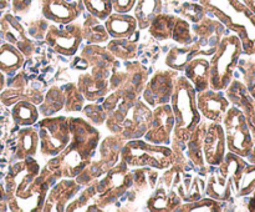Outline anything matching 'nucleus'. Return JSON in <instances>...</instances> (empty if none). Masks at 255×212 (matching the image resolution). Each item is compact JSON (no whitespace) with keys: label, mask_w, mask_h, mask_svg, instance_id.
I'll return each instance as SVG.
<instances>
[{"label":"nucleus","mask_w":255,"mask_h":212,"mask_svg":"<svg viewBox=\"0 0 255 212\" xmlns=\"http://www.w3.org/2000/svg\"><path fill=\"white\" fill-rule=\"evenodd\" d=\"M139 96L134 90L120 86L107 94L102 105L107 129L126 141L143 137L151 122L152 110Z\"/></svg>","instance_id":"nucleus-1"},{"label":"nucleus","mask_w":255,"mask_h":212,"mask_svg":"<svg viewBox=\"0 0 255 212\" xmlns=\"http://www.w3.org/2000/svg\"><path fill=\"white\" fill-rule=\"evenodd\" d=\"M71 140L57 156L46 162V167L57 179H75L94 159L100 142L96 127L82 117H70Z\"/></svg>","instance_id":"nucleus-2"},{"label":"nucleus","mask_w":255,"mask_h":212,"mask_svg":"<svg viewBox=\"0 0 255 212\" xmlns=\"http://www.w3.org/2000/svg\"><path fill=\"white\" fill-rule=\"evenodd\" d=\"M211 16L238 35L243 54L255 55V14L241 0H197Z\"/></svg>","instance_id":"nucleus-3"},{"label":"nucleus","mask_w":255,"mask_h":212,"mask_svg":"<svg viewBox=\"0 0 255 212\" xmlns=\"http://www.w3.org/2000/svg\"><path fill=\"white\" fill-rule=\"evenodd\" d=\"M81 56L86 60L89 67H92V71L80 75L77 89L85 100L99 101L110 92V76L117 59L109 50L97 46V44H90L85 47Z\"/></svg>","instance_id":"nucleus-4"},{"label":"nucleus","mask_w":255,"mask_h":212,"mask_svg":"<svg viewBox=\"0 0 255 212\" xmlns=\"http://www.w3.org/2000/svg\"><path fill=\"white\" fill-rule=\"evenodd\" d=\"M174 116L173 141L186 144L192 131L202 121V115L197 107V91L184 75H177L169 102Z\"/></svg>","instance_id":"nucleus-5"},{"label":"nucleus","mask_w":255,"mask_h":212,"mask_svg":"<svg viewBox=\"0 0 255 212\" xmlns=\"http://www.w3.org/2000/svg\"><path fill=\"white\" fill-rule=\"evenodd\" d=\"M243 55V45L238 35L234 32L222 37L218 47L211 56V80L209 87L224 91L234 77V71Z\"/></svg>","instance_id":"nucleus-6"},{"label":"nucleus","mask_w":255,"mask_h":212,"mask_svg":"<svg viewBox=\"0 0 255 212\" xmlns=\"http://www.w3.org/2000/svg\"><path fill=\"white\" fill-rule=\"evenodd\" d=\"M176 151L167 145H156L141 139L127 140L121 150V160L129 169L152 167L167 170L176 161Z\"/></svg>","instance_id":"nucleus-7"},{"label":"nucleus","mask_w":255,"mask_h":212,"mask_svg":"<svg viewBox=\"0 0 255 212\" xmlns=\"http://www.w3.org/2000/svg\"><path fill=\"white\" fill-rule=\"evenodd\" d=\"M222 125L226 135L227 150L247 159L251 155L255 142L249 122L243 111L234 105H231L222 120Z\"/></svg>","instance_id":"nucleus-8"},{"label":"nucleus","mask_w":255,"mask_h":212,"mask_svg":"<svg viewBox=\"0 0 255 212\" xmlns=\"http://www.w3.org/2000/svg\"><path fill=\"white\" fill-rule=\"evenodd\" d=\"M36 124L40 154L47 159L57 156L71 140L70 117L47 116Z\"/></svg>","instance_id":"nucleus-9"},{"label":"nucleus","mask_w":255,"mask_h":212,"mask_svg":"<svg viewBox=\"0 0 255 212\" xmlns=\"http://www.w3.org/2000/svg\"><path fill=\"white\" fill-rule=\"evenodd\" d=\"M133 176L129 166L120 159L112 169L106 172L104 177L96 182V205L99 210H104L109 205L114 204L121 196L127 194L131 189Z\"/></svg>","instance_id":"nucleus-10"},{"label":"nucleus","mask_w":255,"mask_h":212,"mask_svg":"<svg viewBox=\"0 0 255 212\" xmlns=\"http://www.w3.org/2000/svg\"><path fill=\"white\" fill-rule=\"evenodd\" d=\"M126 140L120 135H111L101 142L99 149L100 159L89 165L84 171L75 177L80 186L91 184L94 180L104 176L110 169L115 166L121 159V150Z\"/></svg>","instance_id":"nucleus-11"},{"label":"nucleus","mask_w":255,"mask_h":212,"mask_svg":"<svg viewBox=\"0 0 255 212\" xmlns=\"http://www.w3.org/2000/svg\"><path fill=\"white\" fill-rule=\"evenodd\" d=\"M82 37L81 25L75 21L69 24H50L45 32V41L55 52L64 56H74L79 51Z\"/></svg>","instance_id":"nucleus-12"},{"label":"nucleus","mask_w":255,"mask_h":212,"mask_svg":"<svg viewBox=\"0 0 255 212\" xmlns=\"http://www.w3.org/2000/svg\"><path fill=\"white\" fill-rule=\"evenodd\" d=\"M194 41L198 45L199 56H212L228 29L216 17L207 15L192 26Z\"/></svg>","instance_id":"nucleus-13"},{"label":"nucleus","mask_w":255,"mask_h":212,"mask_svg":"<svg viewBox=\"0 0 255 212\" xmlns=\"http://www.w3.org/2000/svg\"><path fill=\"white\" fill-rule=\"evenodd\" d=\"M176 76L177 71L172 69L158 70L154 72L153 76L147 80L146 86L141 94V99L153 109L158 105L169 104Z\"/></svg>","instance_id":"nucleus-14"},{"label":"nucleus","mask_w":255,"mask_h":212,"mask_svg":"<svg viewBox=\"0 0 255 212\" xmlns=\"http://www.w3.org/2000/svg\"><path fill=\"white\" fill-rule=\"evenodd\" d=\"M174 127V116L169 104L158 105L152 110V119L143 137L146 141L156 145H167L172 142Z\"/></svg>","instance_id":"nucleus-15"},{"label":"nucleus","mask_w":255,"mask_h":212,"mask_svg":"<svg viewBox=\"0 0 255 212\" xmlns=\"http://www.w3.org/2000/svg\"><path fill=\"white\" fill-rule=\"evenodd\" d=\"M0 37L2 41L16 46L26 57L31 56L35 50L34 42L27 36L26 29L17 20L16 15L10 11L0 17Z\"/></svg>","instance_id":"nucleus-16"},{"label":"nucleus","mask_w":255,"mask_h":212,"mask_svg":"<svg viewBox=\"0 0 255 212\" xmlns=\"http://www.w3.org/2000/svg\"><path fill=\"white\" fill-rule=\"evenodd\" d=\"M227 154V142L222 122L209 121L203 139V156L207 165L218 167Z\"/></svg>","instance_id":"nucleus-17"},{"label":"nucleus","mask_w":255,"mask_h":212,"mask_svg":"<svg viewBox=\"0 0 255 212\" xmlns=\"http://www.w3.org/2000/svg\"><path fill=\"white\" fill-rule=\"evenodd\" d=\"M84 9L82 0H44L41 2V14L44 19L55 24L76 21Z\"/></svg>","instance_id":"nucleus-18"},{"label":"nucleus","mask_w":255,"mask_h":212,"mask_svg":"<svg viewBox=\"0 0 255 212\" xmlns=\"http://www.w3.org/2000/svg\"><path fill=\"white\" fill-rule=\"evenodd\" d=\"M231 105V101L223 91L209 87L203 91L197 92V107L202 117L208 121L222 122Z\"/></svg>","instance_id":"nucleus-19"},{"label":"nucleus","mask_w":255,"mask_h":212,"mask_svg":"<svg viewBox=\"0 0 255 212\" xmlns=\"http://www.w3.org/2000/svg\"><path fill=\"white\" fill-rule=\"evenodd\" d=\"M80 187L75 179H61L46 195L42 211H65L67 205L76 197Z\"/></svg>","instance_id":"nucleus-20"},{"label":"nucleus","mask_w":255,"mask_h":212,"mask_svg":"<svg viewBox=\"0 0 255 212\" xmlns=\"http://www.w3.org/2000/svg\"><path fill=\"white\" fill-rule=\"evenodd\" d=\"M22 75H16L14 79V82L10 84L9 86H5V89L0 92V104L4 106H12L15 102L21 101V100H27L34 104H41L44 100V96L40 91L30 86Z\"/></svg>","instance_id":"nucleus-21"},{"label":"nucleus","mask_w":255,"mask_h":212,"mask_svg":"<svg viewBox=\"0 0 255 212\" xmlns=\"http://www.w3.org/2000/svg\"><path fill=\"white\" fill-rule=\"evenodd\" d=\"M224 91H227L226 95L231 104H233L234 106L243 111L247 120H248L249 126L255 127V100L249 94L246 85L239 80L233 79Z\"/></svg>","instance_id":"nucleus-22"},{"label":"nucleus","mask_w":255,"mask_h":212,"mask_svg":"<svg viewBox=\"0 0 255 212\" xmlns=\"http://www.w3.org/2000/svg\"><path fill=\"white\" fill-rule=\"evenodd\" d=\"M111 39L132 37L137 32V20L129 12H116L112 14L104 21Z\"/></svg>","instance_id":"nucleus-23"},{"label":"nucleus","mask_w":255,"mask_h":212,"mask_svg":"<svg viewBox=\"0 0 255 212\" xmlns=\"http://www.w3.org/2000/svg\"><path fill=\"white\" fill-rule=\"evenodd\" d=\"M184 76L189 80L197 92L209 89L211 80V65L206 56H197L186 65Z\"/></svg>","instance_id":"nucleus-24"},{"label":"nucleus","mask_w":255,"mask_h":212,"mask_svg":"<svg viewBox=\"0 0 255 212\" xmlns=\"http://www.w3.org/2000/svg\"><path fill=\"white\" fill-rule=\"evenodd\" d=\"M181 197L174 190H167L164 186L157 187L146 202L147 210L152 212L176 211L182 205Z\"/></svg>","instance_id":"nucleus-25"},{"label":"nucleus","mask_w":255,"mask_h":212,"mask_svg":"<svg viewBox=\"0 0 255 212\" xmlns=\"http://www.w3.org/2000/svg\"><path fill=\"white\" fill-rule=\"evenodd\" d=\"M247 161L244 157L239 156V155L234 154V152L228 151L224 156V160L222 164L218 166L219 174L226 179L231 180L233 182L234 195L238 196L239 186H241L242 175H243L244 169L247 166Z\"/></svg>","instance_id":"nucleus-26"},{"label":"nucleus","mask_w":255,"mask_h":212,"mask_svg":"<svg viewBox=\"0 0 255 212\" xmlns=\"http://www.w3.org/2000/svg\"><path fill=\"white\" fill-rule=\"evenodd\" d=\"M39 150V132L37 127L22 126L16 135V147L15 157L17 160H24L27 157H34Z\"/></svg>","instance_id":"nucleus-27"},{"label":"nucleus","mask_w":255,"mask_h":212,"mask_svg":"<svg viewBox=\"0 0 255 212\" xmlns=\"http://www.w3.org/2000/svg\"><path fill=\"white\" fill-rule=\"evenodd\" d=\"M199 56V49L196 41L188 45H181V46H173L167 52L164 64L168 69L176 70L182 72L186 67V65L194 57Z\"/></svg>","instance_id":"nucleus-28"},{"label":"nucleus","mask_w":255,"mask_h":212,"mask_svg":"<svg viewBox=\"0 0 255 212\" xmlns=\"http://www.w3.org/2000/svg\"><path fill=\"white\" fill-rule=\"evenodd\" d=\"M173 190L183 202H193L204 196L206 181L198 176L192 177L191 175L183 174Z\"/></svg>","instance_id":"nucleus-29"},{"label":"nucleus","mask_w":255,"mask_h":212,"mask_svg":"<svg viewBox=\"0 0 255 212\" xmlns=\"http://www.w3.org/2000/svg\"><path fill=\"white\" fill-rule=\"evenodd\" d=\"M132 11L138 30H146L152 20L163 11V0H137Z\"/></svg>","instance_id":"nucleus-30"},{"label":"nucleus","mask_w":255,"mask_h":212,"mask_svg":"<svg viewBox=\"0 0 255 212\" xmlns=\"http://www.w3.org/2000/svg\"><path fill=\"white\" fill-rule=\"evenodd\" d=\"M25 56L16 46L2 42L0 45V71L5 75H12L19 71L25 64Z\"/></svg>","instance_id":"nucleus-31"},{"label":"nucleus","mask_w":255,"mask_h":212,"mask_svg":"<svg viewBox=\"0 0 255 212\" xmlns=\"http://www.w3.org/2000/svg\"><path fill=\"white\" fill-rule=\"evenodd\" d=\"M207 122L201 121L197 125L196 129L192 131L191 136L186 141L187 145V157L191 160L192 164L197 167L206 166L203 156V139L206 134Z\"/></svg>","instance_id":"nucleus-32"},{"label":"nucleus","mask_w":255,"mask_h":212,"mask_svg":"<svg viewBox=\"0 0 255 212\" xmlns=\"http://www.w3.org/2000/svg\"><path fill=\"white\" fill-rule=\"evenodd\" d=\"M233 194V182H232L231 180L222 176V175L219 174V171L209 176L208 181H207L206 184L204 196L212 197V199L222 202L228 201Z\"/></svg>","instance_id":"nucleus-33"},{"label":"nucleus","mask_w":255,"mask_h":212,"mask_svg":"<svg viewBox=\"0 0 255 212\" xmlns=\"http://www.w3.org/2000/svg\"><path fill=\"white\" fill-rule=\"evenodd\" d=\"M81 29L82 37L84 40H86L87 44H104V42L109 41L110 35L104 21L89 12L85 17L84 24L81 25Z\"/></svg>","instance_id":"nucleus-34"},{"label":"nucleus","mask_w":255,"mask_h":212,"mask_svg":"<svg viewBox=\"0 0 255 212\" xmlns=\"http://www.w3.org/2000/svg\"><path fill=\"white\" fill-rule=\"evenodd\" d=\"M40 112L36 104L27 100H21L12 105L11 119L17 126H31L39 121Z\"/></svg>","instance_id":"nucleus-35"},{"label":"nucleus","mask_w":255,"mask_h":212,"mask_svg":"<svg viewBox=\"0 0 255 212\" xmlns=\"http://www.w3.org/2000/svg\"><path fill=\"white\" fill-rule=\"evenodd\" d=\"M137 39L132 37H121V39H112L107 41L106 49L114 55L116 59L125 60V61H131L136 59L137 52H138V44Z\"/></svg>","instance_id":"nucleus-36"},{"label":"nucleus","mask_w":255,"mask_h":212,"mask_svg":"<svg viewBox=\"0 0 255 212\" xmlns=\"http://www.w3.org/2000/svg\"><path fill=\"white\" fill-rule=\"evenodd\" d=\"M176 20L177 15L167 14V12L162 11L161 14H158L152 20L147 30L153 39L159 40V41L172 39V32H173Z\"/></svg>","instance_id":"nucleus-37"},{"label":"nucleus","mask_w":255,"mask_h":212,"mask_svg":"<svg viewBox=\"0 0 255 212\" xmlns=\"http://www.w3.org/2000/svg\"><path fill=\"white\" fill-rule=\"evenodd\" d=\"M40 115L47 117L52 116V115L56 114L57 111L64 109L65 105V96L64 91H62V87L57 86H51L47 92L45 94L44 100L41 101V104H39Z\"/></svg>","instance_id":"nucleus-38"},{"label":"nucleus","mask_w":255,"mask_h":212,"mask_svg":"<svg viewBox=\"0 0 255 212\" xmlns=\"http://www.w3.org/2000/svg\"><path fill=\"white\" fill-rule=\"evenodd\" d=\"M176 14L178 16L183 17L187 21L192 22V24H196V22L201 21L203 17H206L208 15L206 7L198 1H184L181 5L174 9Z\"/></svg>","instance_id":"nucleus-39"},{"label":"nucleus","mask_w":255,"mask_h":212,"mask_svg":"<svg viewBox=\"0 0 255 212\" xmlns=\"http://www.w3.org/2000/svg\"><path fill=\"white\" fill-rule=\"evenodd\" d=\"M65 96V105L64 109L67 112H77L81 111L85 106V97L80 92L76 85L67 84L62 87Z\"/></svg>","instance_id":"nucleus-40"},{"label":"nucleus","mask_w":255,"mask_h":212,"mask_svg":"<svg viewBox=\"0 0 255 212\" xmlns=\"http://www.w3.org/2000/svg\"><path fill=\"white\" fill-rule=\"evenodd\" d=\"M177 212H194V211H209L217 212L222 211L221 201L212 199V197H202L193 202H182L181 206L176 210Z\"/></svg>","instance_id":"nucleus-41"},{"label":"nucleus","mask_w":255,"mask_h":212,"mask_svg":"<svg viewBox=\"0 0 255 212\" xmlns=\"http://www.w3.org/2000/svg\"><path fill=\"white\" fill-rule=\"evenodd\" d=\"M82 2L89 14L102 21H105L114 11L111 0H82Z\"/></svg>","instance_id":"nucleus-42"},{"label":"nucleus","mask_w":255,"mask_h":212,"mask_svg":"<svg viewBox=\"0 0 255 212\" xmlns=\"http://www.w3.org/2000/svg\"><path fill=\"white\" fill-rule=\"evenodd\" d=\"M172 39L179 45H188L194 41L192 26L189 21L181 16H177L176 24H174L173 32H172Z\"/></svg>","instance_id":"nucleus-43"},{"label":"nucleus","mask_w":255,"mask_h":212,"mask_svg":"<svg viewBox=\"0 0 255 212\" xmlns=\"http://www.w3.org/2000/svg\"><path fill=\"white\" fill-rule=\"evenodd\" d=\"M255 190V164L247 165L242 175L238 196H248Z\"/></svg>","instance_id":"nucleus-44"},{"label":"nucleus","mask_w":255,"mask_h":212,"mask_svg":"<svg viewBox=\"0 0 255 212\" xmlns=\"http://www.w3.org/2000/svg\"><path fill=\"white\" fill-rule=\"evenodd\" d=\"M81 111L84 112V116L86 117V119H89L92 124L102 125L105 121H106L107 115L102 105H97V104L85 105L84 109H82Z\"/></svg>","instance_id":"nucleus-45"},{"label":"nucleus","mask_w":255,"mask_h":212,"mask_svg":"<svg viewBox=\"0 0 255 212\" xmlns=\"http://www.w3.org/2000/svg\"><path fill=\"white\" fill-rule=\"evenodd\" d=\"M95 197H96V184H91L76 200L74 199L75 201L70 202V204L67 205L69 207H66L65 211H76V210H81L82 207L86 206L87 201L95 199Z\"/></svg>","instance_id":"nucleus-46"},{"label":"nucleus","mask_w":255,"mask_h":212,"mask_svg":"<svg viewBox=\"0 0 255 212\" xmlns=\"http://www.w3.org/2000/svg\"><path fill=\"white\" fill-rule=\"evenodd\" d=\"M241 65L244 66V85L255 100V61H242Z\"/></svg>","instance_id":"nucleus-47"},{"label":"nucleus","mask_w":255,"mask_h":212,"mask_svg":"<svg viewBox=\"0 0 255 212\" xmlns=\"http://www.w3.org/2000/svg\"><path fill=\"white\" fill-rule=\"evenodd\" d=\"M32 0H11V7L12 14L16 16H24L29 12L30 7H31Z\"/></svg>","instance_id":"nucleus-48"},{"label":"nucleus","mask_w":255,"mask_h":212,"mask_svg":"<svg viewBox=\"0 0 255 212\" xmlns=\"http://www.w3.org/2000/svg\"><path fill=\"white\" fill-rule=\"evenodd\" d=\"M136 1L137 0H111L114 11L116 12H131Z\"/></svg>","instance_id":"nucleus-49"},{"label":"nucleus","mask_w":255,"mask_h":212,"mask_svg":"<svg viewBox=\"0 0 255 212\" xmlns=\"http://www.w3.org/2000/svg\"><path fill=\"white\" fill-rule=\"evenodd\" d=\"M9 211L7 207V194L5 190L4 182H0V212Z\"/></svg>","instance_id":"nucleus-50"},{"label":"nucleus","mask_w":255,"mask_h":212,"mask_svg":"<svg viewBox=\"0 0 255 212\" xmlns=\"http://www.w3.org/2000/svg\"><path fill=\"white\" fill-rule=\"evenodd\" d=\"M11 5V0H0V17L9 10Z\"/></svg>","instance_id":"nucleus-51"},{"label":"nucleus","mask_w":255,"mask_h":212,"mask_svg":"<svg viewBox=\"0 0 255 212\" xmlns=\"http://www.w3.org/2000/svg\"><path fill=\"white\" fill-rule=\"evenodd\" d=\"M246 6H248L249 9L255 14V0H241Z\"/></svg>","instance_id":"nucleus-52"},{"label":"nucleus","mask_w":255,"mask_h":212,"mask_svg":"<svg viewBox=\"0 0 255 212\" xmlns=\"http://www.w3.org/2000/svg\"><path fill=\"white\" fill-rule=\"evenodd\" d=\"M248 210L249 211H253L255 212V190L253 192H252V199L251 201H249V205H248Z\"/></svg>","instance_id":"nucleus-53"},{"label":"nucleus","mask_w":255,"mask_h":212,"mask_svg":"<svg viewBox=\"0 0 255 212\" xmlns=\"http://www.w3.org/2000/svg\"><path fill=\"white\" fill-rule=\"evenodd\" d=\"M5 86H6V77H5V74L0 71V92L5 89Z\"/></svg>","instance_id":"nucleus-54"},{"label":"nucleus","mask_w":255,"mask_h":212,"mask_svg":"<svg viewBox=\"0 0 255 212\" xmlns=\"http://www.w3.org/2000/svg\"><path fill=\"white\" fill-rule=\"evenodd\" d=\"M35 1H37V2H40V4H41V2L44 1V0H35Z\"/></svg>","instance_id":"nucleus-55"},{"label":"nucleus","mask_w":255,"mask_h":212,"mask_svg":"<svg viewBox=\"0 0 255 212\" xmlns=\"http://www.w3.org/2000/svg\"><path fill=\"white\" fill-rule=\"evenodd\" d=\"M2 42H4V41H2V39H1V37H0V45H1Z\"/></svg>","instance_id":"nucleus-56"},{"label":"nucleus","mask_w":255,"mask_h":212,"mask_svg":"<svg viewBox=\"0 0 255 212\" xmlns=\"http://www.w3.org/2000/svg\"><path fill=\"white\" fill-rule=\"evenodd\" d=\"M251 129H255V127H251Z\"/></svg>","instance_id":"nucleus-57"},{"label":"nucleus","mask_w":255,"mask_h":212,"mask_svg":"<svg viewBox=\"0 0 255 212\" xmlns=\"http://www.w3.org/2000/svg\"><path fill=\"white\" fill-rule=\"evenodd\" d=\"M70 1H72V0H70Z\"/></svg>","instance_id":"nucleus-58"}]
</instances>
